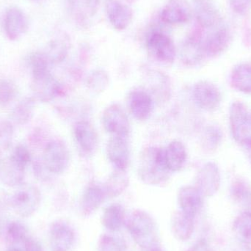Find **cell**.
Wrapping results in <instances>:
<instances>
[{
  "instance_id": "25",
  "label": "cell",
  "mask_w": 251,
  "mask_h": 251,
  "mask_svg": "<svg viewBox=\"0 0 251 251\" xmlns=\"http://www.w3.org/2000/svg\"><path fill=\"white\" fill-rule=\"evenodd\" d=\"M231 83L234 89L251 94V63H240L236 66L231 72Z\"/></svg>"
},
{
  "instance_id": "47",
  "label": "cell",
  "mask_w": 251,
  "mask_h": 251,
  "mask_svg": "<svg viewBox=\"0 0 251 251\" xmlns=\"http://www.w3.org/2000/svg\"><path fill=\"white\" fill-rule=\"evenodd\" d=\"M150 251H162V249H160V248L157 247V248H156V249H153V250H151Z\"/></svg>"
},
{
  "instance_id": "32",
  "label": "cell",
  "mask_w": 251,
  "mask_h": 251,
  "mask_svg": "<svg viewBox=\"0 0 251 251\" xmlns=\"http://www.w3.org/2000/svg\"><path fill=\"white\" fill-rule=\"evenodd\" d=\"M194 218L187 216L182 212L176 215L173 221L174 234L180 240H187L190 238L194 230Z\"/></svg>"
},
{
  "instance_id": "40",
  "label": "cell",
  "mask_w": 251,
  "mask_h": 251,
  "mask_svg": "<svg viewBox=\"0 0 251 251\" xmlns=\"http://www.w3.org/2000/svg\"><path fill=\"white\" fill-rule=\"evenodd\" d=\"M233 11L239 15L247 14L251 9V0H229Z\"/></svg>"
},
{
  "instance_id": "14",
  "label": "cell",
  "mask_w": 251,
  "mask_h": 251,
  "mask_svg": "<svg viewBox=\"0 0 251 251\" xmlns=\"http://www.w3.org/2000/svg\"><path fill=\"white\" fill-rule=\"evenodd\" d=\"M100 0H66L71 17L80 26H85L97 14Z\"/></svg>"
},
{
  "instance_id": "13",
  "label": "cell",
  "mask_w": 251,
  "mask_h": 251,
  "mask_svg": "<svg viewBox=\"0 0 251 251\" xmlns=\"http://www.w3.org/2000/svg\"><path fill=\"white\" fill-rule=\"evenodd\" d=\"M231 41L230 29L222 24L203 39V48L205 56L215 57L224 52Z\"/></svg>"
},
{
  "instance_id": "29",
  "label": "cell",
  "mask_w": 251,
  "mask_h": 251,
  "mask_svg": "<svg viewBox=\"0 0 251 251\" xmlns=\"http://www.w3.org/2000/svg\"><path fill=\"white\" fill-rule=\"evenodd\" d=\"M233 231L242 244L251 243V211H245L237 217L233 224Z\"/></svg>"
},
{
  "instance_id": "26",
  "label": "cell",
  "mask_w": 251,
  "mask_h": 251,
  "mask_svg": "<svg viewBox=\"0 0 251 251\" xmlns=\"http://www.w3.org/2000/svg\"><path fill=\"white\" fill-rule=\"evenodd\" d=\"M106 197L107 196L104 187L97 184L90 186L86 189L82 196L81 201L82 212L86 215L94 212L104 202Z\"/></svg>"
},
{
  "instance_id": "41",
  "label": "cell",
  "mask_w": 251,
  "mask_h": 251,
  "mask_svg": "<svg viewBox=\"0 0 251 251\" xmlns=\"http://www.w3.org/2000/svg\"><path fill=\"white\" fill-rule=\"evenodd\" d=\"M23 249L25 251H44L42 246L35 239L28 237L23 243Z\"/></svg>"
},
{
  "instance_id": "22",
  "label": "cell",
  "mask_w": 251,
  "mask_h": 251,
  "mask_svg": "<svg viewBox=\"0 0 251 251\" xmlns=\"http://www.w3.org/2000/svg\"><path fill=\"white\" fill-rule=\"evenodd\" d=\"M128 107L132 116L137 120L149 119L153 110L151 97L143 91H134L128 96Z\"/></svg>"
},
{
  "instance_id": "43",
  "label": "cell",
  "mask_w": 251,
  "mask_h": 251,
  "mask_svg": "<svg viewBox=\"0 0 251 251\" xmlns=\"http://www.w3.org/2000/svg\"><path fill=\"white\" fill-rule=\"evenodd\" d=\"M240 144L243 146V149L246 151L248 159H249L251 165V134L246 140H243Z\"/></svg>"
},
{
  "instance_id": "42",
  "label": "cell",
  "mask_w": 251,
  "mask_h": 251,
  "mask_svg": "<svg viewBox=\"0 0 251 251\" xmlns=\"http://www.w3.org/2000/svg\"><path fill=\"white\" fill-rule=\"evenodd\" d=\"M7 209L5 208V205L0 202V234L5 231L7 224Z\"/></svg>"
},
{
  "instance_id": "7",
  "label": "cell",
  "mask_w": 251,
  "mask_h": 251,
  "mask_svg": "<svg viewBox=\"0 0 251 251\" xmlns=\"http://www.w3.org/2000/svg\"><path fill=\"white\" fill-rule=\"evenodd\" d=\"M250 125V116L244 103L233 102L229 110V125L231 135L236 142L241 143L251 135Z\"/></svg>"
},
{
  "instance_id": "3",
  "label": "cell",
  "mask_w": 251,
  "mask_h": 251,
  "mask_svg": "<svg viewBox=\"0 0 251 251\" xmlns=\"http://www.w3.org/2000/svg\"><path fill=\"white\" fill-rule=\"evenodd\" d=\"M41 199V193L35 186L22 184L10 198V204L18 215L26 218L35 213Z\"/></svg>"
},
{
  "instance_id": "18",
  "label": "cell",
  "mask_w": 251,
  "mask_h": 251,
  "mask_svg": "<svg viewBox=\"0 0 251 251\" xmlns=\"http://www.w3.org/2000/svg\"><path fill=\"white\" fill-rule=\"evenodd\" d=\"M28 29V21L25 13L19 7L7 9L4 17V30L11 41L19 39Z\"/></svg>"
},
{
  "instance_id": "48",
  "label": "cell",
  "mask_w": 251,
  "mask_h": 251,
  "mask_svg": "<svg viewBox=\"0 0 251 251\" xmlns=\"http://www.w3.org/2000/svg\"><path fill=\"white\" fill-rule=\"evenodd\" d=\"M128 2H133V1H136V0H126Z\"/></svg>"
},
{
  "instance_id": "36",
  "label": "cell",
  "mask_w": 251,
  "mask_h": 251,
  "mask_svg": "<svg viewBox=\"0 0 251 251\" xmlns=\"http://www.w3.org/2000/svg\"><path fill=\"white\" fill-rule=\"evenodd\" d=\"M108 81V75L104 71L95 70L90 74L87 79V85L90 90L98 94L107 88Z\"/></svg>"
},
{
  "instance_id": "6",
  "label": "cell",
  "mask_w": 251,
  "mask_h": 251,
  "mask_svg": "<svg viewBox=\"0 0 251 251\" xmlns=\"http://www.w3.org/2000/svg\"><path fill=\"white\" fill-rule=\"evenodd\" d=\"M35 99L42 102H50L61 93V86L51 72L32 75L31 85Z\"/></svg>"
},
{
  "instance_id": "27",
  "label": "cell",
  "mask_w": 251,
  "mask_h": 251,
  "mask_svg": "<svg viewBox=\"0 0 251 251\" xmlns=\"http://www.w3.org/2000/svg\"><path fill=\"white\" fill-rule=\"evenodd\" d=\"M35 107V100L32 97H25L12 110L10 119L16 125H26L33 117Z\"/></svg>"
},
{
  "instance_id": "37",
  "label": "cell",
  "mask_w": 251,
  "mask_h": 251,
  "mask_svg": "<svg viewBox=\"0 0 251 251\" xmlns=\"http://www.w3.org/2000/svg\"><path fill=\"white\" fill-rule=\"evenodd\" d=\"M221 130L216 126H210L206 128L203 137V147L208 151L215 150L222 140Z\"/></svg>"
},
{
  "instance_id": "20",
  "label": "cell",
  "mask_w": 251,
  "mask_h": 251,
  "mask_svg": "<svg viewBox=\"0 0 251 251\" xmlns=\"http://www.w3.org/2000/svg\"><path fill=\"white\" fill-rule=\"evenodd\" d=\"M106 12L112 26L118 30L126 29L132 20L131 7L118 0H108L106 2Z\"/></svg>"
},
{
  "instance_id": "35",
  "label": "cell",
  "mask_w": 251,
  "mask_h": 251,
  "mask_svg": "<svg viewBox=\"0 0 251 251\" xmlns=\"http://www.w3.org/2000/svg\"><path fill=\"white\" fill-rule=\"evenodd\" d=\"M19 94L17 85L5 78L0 79V106L6 107L13 102Z\"/></svg>"
},
{
  "instance_id": "1",
  "label": "cell",
  "mask_w": 251,
  "mask_h": 251,
  "mask_svg": "<svg viewBox=\"0 0 251 251\" xmlns=\"http://www.w3.org/2000/svg\"><path fill=\"white\" fill-rule=\"evenodd\" d=\"M163 157V149L149 147L140 154L138 164V174L143 182L148 184H161L169 176Z\"/></svg>"
},
{
  "instance_id": "8",
  "label": "cell",
  "mask_w": 251,
  "mask_h": 251,
  "mask_svg": "<svg viewBox=\"0 0 251 251\" xmlns=\"http://www.w3.org/2000/svg\"><path fill=\"white\" fill-rule=\"evenodd\" d=\"M203 29L198 25L191 31L181 47V60L185 64L194 66L205 57L203 48Z\"/></svg>"
},
{
  "instance_id": "15",
  "label": "cell",
  "mask_w": 251,
  "mask_h": 251,
  "mask_svg": "<svg viewBox=\"0 0 251 251\" xmlns=\"http://www.w3.org/2000/svg\"><path fill=\"white\" fill-rule=\"evenodd\" d=\"M109 160L116 167V169L126 171L130 162V149L126 137L113 136L107 146Z\"/></svg>"
},
{
  "instance_id": "46",
  "label": "cell",
  "mask_w": 251,
  "mask_h": 251,
  "mask_svg": "<svg viewBox=\"0 0 251 251\" xmlns=\"http://www.w3.org/2000/svg\"><path fill=\"white\" fill-rule=\"evenodd\" d=\"M243 246H242L240 249H237V251H251V249H249V246H247L248 245L243 244Z\"/></svg>"
},
{
  "instance_id": "38",
  "label": "cell",
  "mask_w": 251,
  "mask_h": 251,
  "mask_svg": "<svg viewBox=\"0 0 251 251\" xmlns=\"http://www.w3.org/2000/svg\"><path fill=\"white\" fill-rule=\"evenodd\" d=\"M13 128L7 122H0V153L7 150L12 143Z\"/></svg>"
},
{
  "instance_id": "44",
  "label": "cell",
  "mask_w": 251,
  "mask_h": 251,
  "mask_svg": "<svg viewBox=\"0 0 251 251\" xmlns=\"http://www.w3.org/2000/svg\"><path fill=\"white\" fill-rule=\"evenodd\" d=\"M188 251H211V250L207 243L204 240H200Z\"/></svg>"
},
{
  "instance_id": "45",
  "label": "cell",
  "mask_w": 251,
  "mask_h": 251,
  "mask_svg": "<svg viewBox=\"0 0 251 251\" xmlns=\"http://www.w3.org/2000/svg\"><path fill=\"white\" fill-rule=\"evenodd\" d=\"M7 251H25L22 248L19 246H11Z\"/></svg>"
},
{
  "instance_id": "12",
  "label": "cell",
  "mask_w": 251,
  "mask_h": 251,
  "mask_svg": "<svg viewBox=\"0 0 251 251\" xmlns=\"http://www.w3.org/2000/svg\"><path fill=\"white\" fill-rule=\"evenodd\" d=\"M193 10L198 25L203 29L217 27L222 24L221 13L213 0H193Z\"/></svg>"
},
{
  "instance_id": "16",
  "label": "cell",
  "mask_w": 251,
  "mask_h": 251,
  "mask_svg": "<svg viewBox=\"0 0 251 251\" xmlns=\"http://www.w3.org/2000/svg\"><path fill=\"white\" fill-rule=\"evenodd\" d=\"M191 15V7L187 0H169L162 9L161 19L169 25H179L188 22Z\"/></svg>"
},
{
  "instance_id": "24",
  "label": "cell",
  "mask_w": 251,
  "mask_h": 251,
  "mask_svg": "<svg viewBox=\"0 0 251 251\" xmlns=\"http://www.w3.org/2000/svg\"><path fill=\"white\" fill-rule=\"evenodd\" d=\"M75 139L79 147L87 153H92L98 145V135L92 125L88 122H79L74 128Z\"/></svg>"
},
{
  "instance_id": "23",
  "label": "cell",
  "mask_w": 251,
  "mask_h": 251,
  "mask_svg": "<svg viewBox=\"0 0 251 251\" xmlns=\"http://www.w3.org/2000/svg\"><path fill=\"white\" fill-rule=\"evenodd\" d=\"M163 157L165 165L170 172L180 171L187 161V153L185 146L178 140L171 142L163 149Z\"/></svg>"
},
{
  "instance_id": "19",
  "label": "cell",
  "mask_w": 251,
  "mask_h": 251,
  "mask_svg": "<svg viewBox=\"0 0 251 251\" xmlns=\"http://www.w3.org/2000/svg\"><path fill=\"white\" fill-rule=\"evenodd\" d=\"M26 167L10 155L0 163V179L4 185L18 187L23 184Z\"/></svg>"
},
{
  "instance_id": "21",
  "label": "cell",
  "mask_w": 251,
  "mask_h": 251,
  "mask_svg": "<svg viewBox=\"0 0 251 251\" xmlns=\"http://www.w3.org/2000/svg\"><path fill=\"white\" fill-rule=\"evenodd\" d=\"M203 195L196 187L185 186L178 193V203L181 212L194 218L203 206Z\"/></svg>"
},
{
  "instance_id": "49",
  "label": "cell",
  "mask_w": 251,
  "mask_h": 251,
  "mask_svg": "<svg viewBox=\"0 0 251 251\" xmlns=\"http://www.w3.org/2000/svg\"><path fill=\"white\" fill-rule=\"evenodd\" d=\"M250 119H251V115Z\"/></svg>"
},
{
  "instance_id": "4",
  "label": "cell",
  "mask_w": 251,
  "mask_h": 251,
  "mask_svg": "<svg viewBox=\"0 0 251 251\" xmlns=\"http://www.w3.org/2000/svg\"><path fill=\"white\" fill-rule=\"evenodd\" d=\"M70 153L64 143L60 140L49 142L43 152V164L49 172L60 174L67 169Z\"/></svg>"
},
{
  "instance_id": "5",
  "label": "cell",
  "mask_w": 251,
  "mask_h": 251,
  "mask_svg": "<svg viewBox=\"0 0 251 251\" xmlns=\"http://www.w3.org/2000/svg\"><path fill=\"white\" fill-rule=\"evenodd\" d=\"M146 47L149 54L162 63H172L175 60V45L172 39L162 32L150 34L146 41Z\"/></svg>"
},
{
  "instance_id": "30",
  "label": "cell",
  "mask_w": 251,
  "mask_h": 251,
  "mask_svg": "<svg viewBox=\"0 0 251 251\" xmlns=\"http://www.w3.org/2000/svg\"><path fill=\"white\" fill-rule=\"evenodd\" d=\"M231 194L236 203L251 211V187L246 181L235 180L231 184Z\"/></svg>"
},
{
  "instance_id": "10",
  "label": "cell",
  "mask_w": 251,
  "mask_h": 251,
  "mask_svg": "<svg viewBox=\"0 0 251 251\" xmlns=\"http://www.w3.org/2000/svg\"><path fill=\"white\" fill-rule=\"evenodd\" d=\"M193 96L196 104L206 111H212L218 108L222 100L218 87L208 81L197 82L193 87Z\"/></svg>"
},
{
  "instance_id": "11",
  "label": "cell",
  "mask_w": 251,
  "mask_h": 251,
  "mask_svg": "<svg viewBox=\"0 0 251 251\" xmlns=\"http://www.w3.org/2000/svg\"><path fill=\"white\" fill-rule=\"evenodd\" d=\"M196 184V188L203 196H214L221 186V174L218 167L213 162L205 164L198 173Z\"/></svg>"
},
{
  "instance_id": "9",
  "label": "cell",
  "mask_w": 251,
  "mask_h": 251,
  "mask_svg": "<svg viewBox=\"0 0 251 251\" xmlns=\"http://www.w3.org/2000/svg\"><path fill=\"white\" fill-rule=\"evenodd\" d=\"M102 123L106 131L113 136L127 137L129 134L128 116L119 104H112L106 108L103 113Z\"/></svg>"
},
{
  "instance_id": "31",
  "label": "cell",
  "mask_w": 251,
  "mask_h": 251,
  "mask_svg": "<svg viewBox=\"0 0 251 251\" xmlns=\"http://www.w3.org/2000/svg\"><path fill=\"white\" fill-rule=\"evenodd\" d=\"M125 209L119 204H113L106 209L103 215V224L107 229L118 231L125 222Z\"/></svg>"
},
{
  "instance_id": "34",
  "label": "cell",
  "mask_w": 251,
  "mask_h": 251,
  "mask_svg": "<svg viewBox=\"0 0 251 251\" xmlns=\"http://www.w3.org/2000/svg\"><path fill=\"white\" fill-rule=\"evenodd\" d=\"M44 54L51 64L58 63L66 58L68 54V43L64 39H55L51 41Z\"/></svg>"
},
{
  "instance_id": "2",
  "label": "cell",
  "mask_w": 251,
  "mask_h": 251,
  "mask_svg": "<svg viewBox=\"0 0 251 251\" xmlns=\"http://www.w3.org/2000/svg\"><path fill=\"white\" fill-rule=\"evenodd\" d=\"M130 234L140 247L149 251L157 248V234L153 219L143 211H136L128 222Z\"/></svg>"
},
{
  "instance_id": "33",
  "label": "cell",
  "mask_w": 251,
  "mask_h": 251,
  "mask_svg": "<svg viewBox=\"0 0 251 251\" xmlns=\"http://www.w3.org/2000/svg\"><path fill=\"white\" fill-rule=\"evenodd\" d=\"M6 238L12 246L23 245L25 240L29 237L27 229L19 221H12L7 224L5 229Z\"/></svg>"
},
{
  "instance_id": "39",
  "label": "cell",
  "mask_w": 251,
  "mask_h": 251,
  "mask_svg": "<svg viewBox=\"0 0 251 251\" xmlns=\"http://www.w3.org/2000/svg\"><path fill=\"white\" fill-rule=\"evenodd\" d=\"M124 246L120 240L104 236L100 243V251H121Z\"/></svg>"
},
{
  "instance_id": "28",
  "label": "cell",
  "mask_w": 251,
  "mask_h": 251,
  "mask_svg": "<svg viewBox=\"0 0 251 251\" xmlns=\"http://www.w3.org/2000/svg\"><path fill=\"white\" fill-rule=\"evenodd\" d=\"M125 171L116 169L110 176L104 187L107 197H116L128 187L129 180Z\"/></svg>"
},
{
  "instance_id": "17",
  "label": "cell",
  "mask_w": 251,
  "mask_h": 251,
  "mask_svg": "<svg viewBox=\"0 0 251 251\" xmlns=\"http://www.w3.org/2000/svg\"><path fill=\"white\" fill-rule=\"evenodd\" d=\"M72 227L63 221H56L50 229V244L53 251H69L75 243Z\"/></svg>"
}]
</instances>
